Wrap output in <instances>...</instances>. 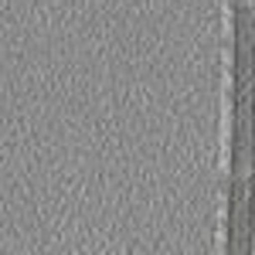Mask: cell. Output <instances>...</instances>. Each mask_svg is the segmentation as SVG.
<instances>
[{
    "label": "cell",
    "instance_id": "cell-1",
    "mask_svg": "<svg viewBox=\"0 0 255 255\" xmlns=\"http://www.w3.org/2000/svg\"><path fill=\"white\" fill-rule=\"evenodd\" d=\"M245 177L228 180V218H225V255H242V235H245Z\"/></svg>",
    "mask_w": 255,
    "mask_h": 255
}]
</instances>
